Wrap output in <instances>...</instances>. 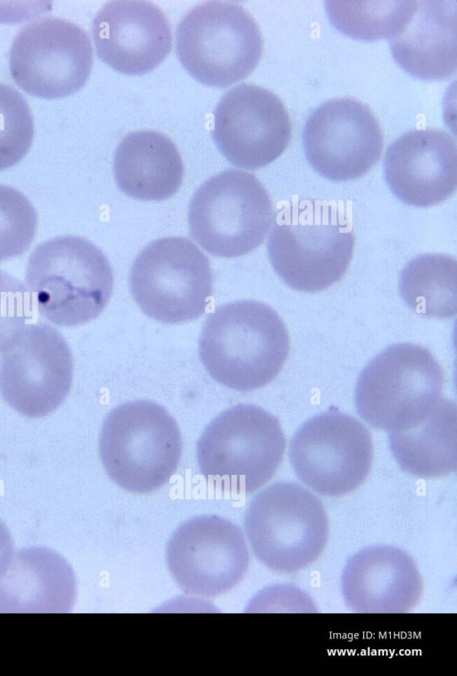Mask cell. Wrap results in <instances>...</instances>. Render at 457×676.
<instances>
[{
	"label": "cell",
	"instance_id": "cell-1",
	"mask_svg": "<svg viewBox=\"0 0 457 676\" xmlns=\"http://www.w3.org/2000/svg\"><path fill=\"white\" fill-rule=\"evenodd\" d=\"M289 353V335L270 306L245 300L210 313L199 337V355L210 376L241 392L265 386Z\"/></svg>",
	"mask_w": 457,
	"mask_h": 676
},
{
	"label": "cell",
	"instance_id": "cell-2",
	"mask_svg": "<svg viewBox=\"0 0 457 676\" xmlns=\"http://www.w3.org/2000/svg\"><path fill=\"white\" fill-rule=\"evenodd\" d=\"M354 247L351 217L336 204L302 199L274 215L268 239L270 261L292 289L323 291L345 274Z\"/></svg>",
	"mask_w": 457,
	"mask_h": 676
},
{
	"label": "cell",
	"instance_id": "cell-3",
	"mask_svg": "<svg viewBox=\"0 0 457 676\" xmlns=\"http://www.w3.org/2000/svg\"><path fill=\"white\" fill-rule=\"evenodd\" d=\"M25 281L40 315L64 326L97 317L113 288L112 269L104 252L73 235L38 244L29 258Z\"/></svg>",
	"mask_w": 457,
	"mask_h": 676
},
{
	"label": "cell",
	"instance_id": "cell-4",
	"mask_svg": "<svg viewBox=\"0 0 457 676\" xmlns=\"http://www.w3.org/2000/svg\"><path fill=\"white\" fill-rule=\"evenodd\" d=\"M286 439L278 419L240 403L216 417L196 446L201 474L219 490L247 494L267 483L280 465Z\"/></svg>",
	"mask_w": 457,
	"mask_h": 676
},
{
	"label": "cell",
	"instance_id": "cell-5",
	"mask_svg": "<svg viewBox=\"0 0 457 676\" xmlns=\"http://www.w3.org/2000/svg\"><path fill=\"white\" fill-rule=\"evenodd\" d=\"M182 438L174 418L149 401L122 403L107 415L99 437V454L109 477L137 494L154 492L175 473Z\"/></svg>",
	"mask_w": 457,
	"mask_h": 676
},
{
	"label": "cell",
	"instance_id": "cell-6",
	"mask_svg": "<svg viewBox=\"0 0 457 676\" xmlns=\"http://www.w3.org/2000/svg\"><path fill=\"white\" fill-rule=\"evenodd\" d=\"M445 381L442 367L426 348L406 342L390 345L358 377L357 412L371 427L388 433L408 428L433 410L442 398Z\"/></svg>",
	"mask_w": 457,
	"mask_h": 676
},
{
	"label": "cell",
	"instance_id": "cell-7",
	"mask_svg": "<svg viewBox=\"0 0 457 676\" xmlns=\"http://www.w3.org/2000/svg\"><path fill=\"white\" fill-rule=\"evenodd\" d=\"M245 533L256 558L267 568L292 573L313 563L328 538V520L320 500L295 482L274 483L252 500Z\"/></svg>",
	"mask_w": 457,
	"mask_h": 676
},
{
	"label": "cell",
	"instance_id": "cell-8",
	"mask_svg": "<svg viewBox=\"0 0 457 676\" xmlns=\"http://www.w3.org/2000/svg\"><path fill=\"white\" fill-rule=\"evenodd\" d=\"M176 46L190 75L220 88L249 75L262 52L261 31L253 16L239 4L222 1L191 9L178 26Z\"/></svg>",
	"mask_w": 457,
	"mask_h": 676
},
{
	"label": "cell",
	"instance_id": "cell-9",
	"mask_svg": "<svg viewBox=\"0 0 457 676\" xmlns=\"http://www.w3.org/2000/svg\"><path fill=\"white\" fill-rule=\"evenodd\" d=\"M274 221L271 199L256 176L226 170L193 195L188 223L193 239L216 257L245 255L263 241Z\"/></svg>",
	"mask_w": 457,
	"mask_h": 676
},
{
	"label": "cell",
	"instance_id": "cell-10",
	"mask_svg": "<svg viewBox=\"0 0 457 676\" xmlns=\"http://www.w3.org/2000/svg\"><path fill=\"white\" fill-rule=\"evenodd\" d=\"M131 294L141 310L164 324L201 317L213 291L208 257L190 240L166 237L147 245L129 274Z\"/></svg>",
	"mask_w": 457,
	"mask_h": 676
},
{
	"label": "cell",
	"instance_id": "cell-11",
	"mask_svg": "<svg viewBox=\"0 0 457 676\" xmlns=\"http://www.w3.org/2000/svg\"><path fill=\"white\" fill-rule=\"evenodd\" d=\"M288 454L303 484L321 495L338 497L354 491L367 478L373 444L361 422L330 408L296 430Z\"/></svg>",
	"mask_w": 457,
	"mask_h": 676
},
{
	"label": "cell",
	"instance_id": "cell-12",
	"mask_svg": "<svg viewBox=\"0 0 457 676\" xmlns=\"http://www.w3.org/2000/svg\"><path fill=\"white\" fill-rule=\"evenodd\" d=\"M10 70L25 92L56 98L77 92L87 82L93 49L86 31L67 20L47 17L16 35L10 50Z\"/></svg>",
	"mask_w": 457,
	"mask_h": 676
},
{
	"label": "cell",
	"instance_id": "cell-13",
	"mask_svg": "<svg viewBox=\"0 0 457 676\" xmlns=\"http://www.w3.org/2000/svg\"><path fill=\"white\" fill-rule=\"evenodd\" d=\"M72 375V355L64 337L51 325H29L2 355L0 391L19 413L40 418L63 401Z\"/></svg>",
	"mask_w": 457,
	"mask_h": 676
},
{
	"label": "cell",
	"instance_id": "cell-14",
	"mask_svg": "<svg viewBox=\"0 0 457 676\" xmlns=\"http://www.w3.org/2000/svg\"><path fill=\"white\" fill-rule=\"evenodd\" d=\"M167 562L184 592L212 597L239 583L249 565V552L237 526L219 516L204 515L176 529L168 544Z\"/></svg>",
	"mask_w": 457,
	"mask_h": 676
},
{
	"label": "cell",
	"instance_id": "cell-15",
	"mask_svg": "<svg viewBox=\"0 0 457 676\" xmlns=\"http://www.w3.org/2000/svg\"><path fill=\"white\" fill-rule=\"evenodd\" d=\"M303 146L318 173L342 182L359 178L376 165L383 150V134L367 106L353 98H336L310 114Z\"/></svg>",
	"mask_w": 457,
	"mask_h": 676
},
{
	"label": "cell",
	"instance_id": "cell-16",
	"mask_svg": "<svg viewBox=\"0 0 457 676\" xmlns=\"http://www.w3.org/2000/svg\"><path fill=\"white\" fill-rule=\"evenodd\" d=\"M212 138L234 165L253 170L278 157L291 138V122L271 91L253 84L228 90L213 113Z\"/></svg>",
	"mask_w": 457,
	"mask_h": 676
},
{
	"label": "cell",
	"instance_id": "cell-17",
	"mask_svg": "<svg viewBox=\"0 0 457 676\" xmlns=\"http://www.w3.org/2000/svg\"><path fill=\"white\" fill-rule=\"evenodd\" d=\"M92 32L98 57L128 75L152 71L168 55L172 45L166 15L145 1L105 4L95 16Z\"/></svg>",
	"mask_w": 457,
	"mask_h": 676
},
{
	"label": "cell",
	"instance_id": "cell-18",
	"mask_svg": "<svg viewBox=\"0 0 457 676\" xmlns=\"http://www.w3.org/2000/svg\"><path fill=\"white\" fill-rule=\"evenodd\" d=\"M383 170L391 191L405 204H439L457 187L456 143L442 130L408 131L387 148Z\"/></svg>",
	"mask_w": 457,
	"mask_h": 676
},
{
	"label": "cell",
	"instance_id": "cell-19",
	"mask_svg": "<svg viewBox=\"0 0 457 676\" xmlns=\"http://www.w3.org/2000/svg\"><path fill=\"white\" fill-rule=\"evenodd\" d=\"M341 589L345 604L354 613H400L418 604L423 582L406 552L392 545H372L347 561Z\"/></svg>",
	"mask_w": 457,
	"mask_h": 676
},
{
	"label": "cell",
	"instance_id": "cell-20",
	"mask_svg": "<svg viewBox=\"0 0 457 676\" xmlns=\"http://www.w3.org/2000/svg\"><path fill=\"white\" fill-rule=\"evenodd\" d=\"M395 62L420 80L450 78L457 68L455 1H416L403 28L389 38Z\"/></svg>",
	"mask_w": 457,
	"mask_h": 676
},
{
	"label": "cell",
	"instance_id": "cell-21",
	"mask_svg": "<svg viewBox=\"0 0 457 676\" xmlns=\"http://www.w3.org/2000/svg\"><path fill=\"white\" fill-rule=\"evenodd\" d=\"M75 599L71 565L46 547L20 550L0 578V613H67Z\"/></svg>",
	"mask_w": 457,
	"mask_h": 676
},
{
	"label": "cell",
	"instance_id": "cell-22",
	"mask_svg": "<svg viewBox=\"0 0 457 676\" xmlns=\"http://www.w3.org/2000/svg\"><path fill=\"white\" fill-rule=\"evenodd\" d=\"M184 166L175 144L154 131H135L119 144L113 174L120 190L140 200H163L181 185Z\"/></svg>",
	"mask_w": 457,
	"mask_h": 676
},
{
	"label": "cell",
	"instance_id": "cell-23",
	"mask_svg": "<svg viewBox=\"0 0 457 676\" xmlns=\"http://www.w3.org/2000/svg\"><path fill=\"white\" fill-rule=\"evenodd\" d=\"M389 446L401 469L418 477L436 478L457 467V408L441 398L419 423L389 433Z\"/></svg>",
	"mask_w": 457,
	"mask_h": 676
},
{
	"label": "cell",
	"instance_id": "cell-24",
	"mask_svg": "<svg viewBox=\"0 0 457 676\" xmlns=\"http://www.w3.org/2000/svg\"><path fill=\"white\" fill-rule=\"evenodd\" d=\"M399 292L405 304L418 315L436 319L457 312V262L445 254H424L403 269Z\"/></svg>",
	"mask_w": 457,
	"mask_h": 676
},
{
	"label": "cell",
	"instance_id": "cell-25",
	"mask_svg": "<svg viewBox=\"0 0 457 676\" xmlns=\"http://www.w3.org/2000/svg\"><path fill=\"white\" fill-rule=\"evenodd\" d=\"M416 1H326L331 23L361 40L391 38L410 19Z\"/></svg>",
	"mask_w": 457,
	"mask_h": 676
},
{
	"label": "cell",
	"instance_id": "cell-26",
	"mask_svg": "<svg viewBox=\"0 0 457 676\" xmlns=\"http://www.w3.org/2000/svg\"><path fill=\"white\" fill-rule=\"evenodd\" d=\"M33 136V117L27 100L12 86L0 83V170L24 157Z\"/></svg>",
	"mask_w": 457,
	"mask_h": 676
},
{
	"label": "cell",
	"instance_id": "cell-27",
	"mask_svg": "<svg viewBox=\"0 0 457 676\" xmlns=\"http://www.w3.org/2000/svg\"><path fill=\"white\" fill-rule=\"evenodd\" d=\"M37 225V212L18 190L0 184V262L23 254Z\"/></svg>",
	"mask_w": 457,
	"mask_h": 676
},
{
	"label": "cell",
	"instance_id": "cell-28",
	"mask_svg": "<svg viewBox=\"0 0 457 676\" xmlns=\"http://www.w3.org/2000/svg\"><path fill=\"white\" fill-rule=\"evenodd\" d=\"M32 296L27 286L0 269V352L21 334L32 317Z\"/></svg>",
	"mask_w": 457,
	"mask_h": 676
},
{
	"label": "cell",
	"instance_id": "cell-29",
	"mask_svg": "<svg viewBox=\"0 0 457 676\" xmlns=\"http://www.w3.org/2000/svg\"><path fill=\"white\" fill-rule=\"evenodd\" d=\"M14 555L13 542L5 524L0 520V578L9 567Z\"/></svg>",
	"mask_w": 457,
	"mask_h": 676
}]
</instances>
